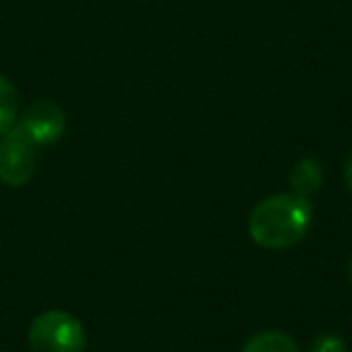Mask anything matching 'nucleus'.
Returning a JSON list of instances; mask_svg holds the SVG:
<instances>
[{
  "instance_id": "obj_1",
  "label": "nucleus",
  "mask_w": 352,
  "mask_h": 352,
  "mask_svg": "<svg viewBox=\"0 0 352 352\" xmlns=\"http://www.w3.org/2000/svg\"><path fill=\"white\" fill-rule=\"evenodd\" d=\"M314 206L299 193H275L258 203L249 215V234L268 251L292 249L311 227Z\"/></svg>"
},
{
  "instance_id": "obj_2",
  "label": "nucleus",
  "mask_w": 352,
  "mask_h": 352,
  "mask_svg": "<svg viewBox=\"0 0 352 352\" xmlns=\"http://www.w3.org/2000/svg\"><path fill=\"white\" fill-rule=\"evenodd\" d=\"M32 352H85L87 336L73 314L63 309H49L39 314L30 326Z\"/></svg>"
},
{
  "instance_id": "obj_3",
  "label": "nucleus",
  "mask_w": 352,
  "mask_h": 352,
  "mask_svg": "<svg viewBox=\"0 0 352 352\" xmlns=\"http://www.w3.org/2000/svg\"><path fill=\"white\" fill-rule=\"evenodd\" d=\"M36 142L15 123L0 135V184L6 186H25L36 171Z\"/></svg>"
},
{
  "instance_id": "obj_4",
  "label": "nucleus",
  "mask_w": 352,
  "mask_h": 352,
  "mask_svg": "<svg viewBox=\"0 0 352 352\" xmlns=\"http://www.w3.org/2000/svg\"><path fill=\"white\" fill-rule=\"evenodd\" d=\"M17 126L36 142V145H54L65 131V111L51 99H39L22 111Z\"/></svg>"
},
{
  "instance_id": "obj_5",
  "label": "nucleus",
  "mask_w": 352,
  "mask_h": 352,
  "mask_svg": "<svg viewBox=\"0 0 352 352\" xmlns=\"http://www.w3.org/2000/svg\"><path fill=\"white\" fill-rule=\"evenodd\" d=\"M289 186H292V193L309 198L323 186V166L316 160H311V157L299 160L289 169Z\"/></svg>"
},
{
  "instance_id": "obj_6",
  "label": "nucleus",
  "mask_w": 352,
  "mask_h": 352,
  "mask_svg": "<svg viewBox=\"0 0 352 352\" xmlns=\"http://www.w3.org/2000/svg\"><path fill=\"white\" fill-rule=\"evenodd\" d=\"M241 352H299V345L285 331H258L244 342Z\"/></svg>"
},
{
  "instance_id": "obj_7",
  "label": "nucleus",
  "mask_w": 352,
  "mask_h": 352,
  "mask_svg": "<svg viewBox=\"0 0 352 352\" xmlns=\"http://www.w3.org/2000/svg\"><path fill=\"white\" fill-rule=\"evenodd\" d=\"M17 111H20V94L17 87L0 73V135L15 128Z\"/></svg>"
},
{
  "instance_id": "obj_8",
  "label": "nucleus",
  "mask_w": 352,
  "mask_h": 352,
  "mask_svg": "<svg viewBox=\"0 0 352 352\" xmlns=\"http://www.w3.org/2000/svg\"><path fill=\"white\" fill-rule=\"evenodd\" d=\"M309 352H345V342L336 333H321L316 340L311 342Z\"/></svg>"
},
{
  "instance_id": "obj_9",
  "label": "nucleus",
  "mask_w": 352,
  "mask_h": 352,
  "mask_svg": "<svg viewBox=\"0 0 352 352\" xmlns=\"http://www.w3.org/2000/svg\"><path fill=\"white\" fill-rule=\"evenodd\" d=\"M342 176H345V186L352 191V152H350V157H347V162H345V169H342Z\"/></svg>"
},
{
  "instance_id": "obj_10",
  "label": "nucleus",
  "mask_w": 352,
  "mask_h": 352,
  "mask_svg": "<svg viewBox=\"0 0 352 352\" xmlns=\"http://www.w3.org/2000/svg\"><path fill=\"white\" fill-rule=\"evenodd\" d=\"M347 278H350V283H352V258H350V265H347Z\"/></svg>"
}]
</instances>
